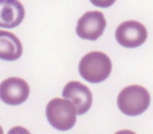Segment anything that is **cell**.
Instances as JSON below:
<instances>
[{
    "label": "cell",
    "mask_w": 153,
    "mask_h": 134,
    "mask_svg": "<svg viewBox=\"0 0 153 134\" xmlns=\"http://www.w3.org/2000/svg\"><path fill=\"white\" fill-rule=\"evenodd\" d=\"M81 76L91 83H98L107 79L112 70V63L109 57L99 51L89 52L84 55L79 64Z\"/></svg>",
    "instance_id": "6da1fadb"
},
{
    "label": "cell",
    "mask_w": 153,
    "mask_h": 134,
    "mask_svg": "<svg viewBox=\"0 0 153 134\" xmlns=\"http://www.w3.org/2000/svg\"><path fill=\"white\" fill-rule=\"evenodd\" d=\"M150 102V96L144 87L132 85L124 88L119 94L117 104L120 110L129 116H136L144 112Z\"/></svg>",
    "instance_id": "7a4b0ae2"
},
{
    "label": "cell",
    "mask_w": 153,
    "mask_h": 134,
    "mask_svg": "<svg viewBox=\"0 0 153 134\" xmlns=\"http://www.w3.org/2000/svg\"><path fill=\"white\" fill-rule=\"evenodd\" d=\"M76 111L69 101L55 98L50 101L46 109V115L50 124L55 129L66 131L71 129L76 120Z\"/></svg>",
    "instance_id": "3957f363"
},
{
    "label": "cell",
    "mask_w": 153,
    "mask_h": 134,
    "mask_svg": "<svg viewBox=\"0 0 153 134\" xmlns=\"http://www.w3.org/2000/svg\"><path fill=\"white\" fill-rule=\"evenodd\" d=\"M106 25V21L101 12L89 11L78 20L76 32L83 39L94 41L102 35Z\"/></svg>",
    "instance_id": "277c9868"
},
{
    "label": "cell",
    "mask_w": 153,
    "mask_h": 134,
    "mask_svg": "<svg viewBox=\"0 0 153 134\" xmlns=\"http://www.w3.org/2000/svg\"><path fill=\"white\" fill-rule=\"evenodd\" d=\"M148 36L145 26L135 20L125 21L119 25L115 32L118 43L123 47L130 48L137 47L142 45Z\"/></svg>",
    "instance_id": "5b68a950"
},
{
    "label": "cell",
    "mask_w": 153,
    "mask_h": 134,
    "mask_svg": "<svg viewBox=\"0 0 153 134\" xmlns=\"http://www.w3.org/2000/svg\"><path fill=\"white\" fill-rule=\"evenodd\" d=\"M30 92L28 83L20 78H9L0 84V98L9 105H16L23 103L27 99Z\"/></svg>",
    "instance_id": "8992f818"
},
{
    "label": "cell",
    "mask_w": 153,
    "mask_h": 134,
    "mask_svg": "<svg viewBox=\"0 0 153 134\" xmlns=\"http://www.w3.org/2000/svg\"><path fill=\"white\" fill-rule=\"evenodd\" d=\"M62 95L72 103L79 115L87 112L91 106L92 95L91 91L78 81L68 82L64 88Z\"/></svg>",
    "instance_id": "52a82bcc"
},
{
    "label": "cell",
    "mask_w": 153,
    "mask_h": 134,
    "mask_svg": "<svg viewBox=\"0 0 153 134\" xmlns=\"http://www.w3.org/2000/svg\"><path fill=\"white\" fill-rule=\"evenodd\" d=\"M25 10L18 0H0V27L12 28L19 25L25 15Z\"/></svg>",
    "instance_id": "ba28073f"
},
{
    "label": "cell",
    "mask_w": 153,
    "mask_h": 134,
    "mask_svg": "<svg viewBox=\"0 0 153 134\" xmlns=\"http://www.w3.org/2000/svg\"><path fill=\"white\" fill-rule=\"evenodd\" d=\"M22 51L21 42L15 34L0 30V59L15 61L21 57Z\"/></svg>",
    "instance_id": "9c48e42d"
},
{
    "label": "cell",
    "mask_w": 153,
    "mask_h": 134,
    "mask_svg": "<svg viewBox=\"0 0 153 134\" xmlns=\"http://www.w3.org/2000/svg\"><path fill=\"white\" fill-rule=\"evenodd\" d=\"M116 0H90L94 6L101 8L108 7L111 6Z\"/></svg>",
    "instance_id": "30bf717a"
},
{
    "label": "cell",
    "mask_w": 153,
    "mask_h": 134,
    "mask_svg": "<svg viewBox=\"0 0 153 134\" xmlns=\"http://www.w3.org/2000/svg\"><path fill=\"white\" fill-rule=\"evenodd\" d=\"M2 133V130H1V128L0 127V133Z\"/></svg>",
    "instance_id": "8fae6325"
}]
</instances>
